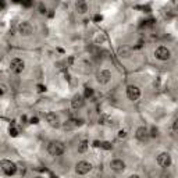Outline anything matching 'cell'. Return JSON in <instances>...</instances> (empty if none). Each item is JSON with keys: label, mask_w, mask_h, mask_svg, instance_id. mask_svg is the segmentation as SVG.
I'll return each mask as SVG.
<instances>
[{"label": "cell", "mask_w": 178, "mask_h": 178, "mask_svg": "<svg viewBox=\"0 0 178 178\" xmlns=\"http://www.w3.org/2000/svg\"><path fill=\"white\" fill-rule=\"evenodd\" d=\"M38 178H40V177H38Z\"/></svg>", "instance_id": "836d02e7"}, {"label": "cell", "mask_w": 178, "mask_h": 178, "mask_svg": "<svg viewBox=\"0 0 178 178\" xmlns=\"http://www.w3.org/2000/svg\"><path fill=\"white\" fill-rule=\"evenodd\" d=\"M44 120L47 121V124L50 125L51 128H60V120H58V117L54 113H46L44 115Z\"/></svg>", "instance_id": "ba28073f"}, {"label": "cell", "mask_w": 178, "mask_h": 178, "mask_svg": "<svg viewBox=\"0 0 178 178\" xmlns=\"http://www.w3.org/2000/svg\"><path fill=\"white\" fill-rule=\"evenodd\" d=\"M32 31H33L32 25L29 22H26V21L21 22L18 25V32H19V35H22V36H29L32 33Z\"/></svg>", "instance_id": "30bf717a"}, {"label": "cell", "mask_w": 178, "mask_h": 178, "mask_svg": "<svg viewBox=\"0 0 178 178\" xmlns=\"http://www.w3.org/2000/svg\"><path fill=\"white\" fill-rule=\"evenodd\" d=\"M102 149H104V150H111L113 149V145L110 143V142H100V146Z\"/></svg>", "instance_id": "ac0fdd59"}, {"label": "cell", "mask_w": 178, "mask_h": 178, "mask_svg": "<svg viewBox=\"0 0 178 178\" xmlns=\"http://www.w3.org/2000/svg\"><path fill=\"white\" fill-rule=\"evenodd\" d=\"M135 136H136V139L139 140H146L149 138V129L146 127H139L136 129V132H135Z\"/></svg>", "instance_id": "4fadbf2b"}, {"label": "cell", "mask_w": 178, "mask_h": 178, "mask_svg": "<svg viewBox=\"0 0 178 178\" xmlns=\"http://www.w3.org/2000/svg\"><path fill=\"white\" fill-rule=\"evenodd\" d=\"M46 11H47V10H46V7L40 3V4H39V13H40V14H46Z\"/></svg>", "instance_id": "44dd1931"}, {"label": "cell", "mask_w": 178, "mask_h": 178, "mask_svg": "<svg viewBox=\"0 0 178 178\" xmlns=\"http://www.w3.org/2000/svg\"><path fill=\"white\" fill-rule=\"evenodd\" d=\"M93 146L99 147V146H100V142H99V140H95V142H93Z\"/></svg>", "instance_id": "83f0119b"}, {"label": "cell", "mask_w": 178, "mask_h": 178, "mask_svg": "<svg viewBox=\"0 0 178 178\" xmlns=\"http://www.w3.org/2000/svg\"><path fill=\"white\" fill-rule=\"evenodd\" d=\"M127 136V131H124V129H121V131H118V138L120 139H122V138H125Z\"/></svg>", "instance_id": "ffe728a7"}, {"label": "cell", "mask_w": 178, "mask_h": 178, "mask_svg": "<svg viewBox=\"0 0 178 178\" xmlns=\"http://www.w3.org/2000/svg\"><path fill=\"white\" fill-rule=\"evenodd\" d=\"M88 147H89V142L86 139H83L79 142V145H78V152L79 153H85L86 150H88Z\"/></svg>", "instance_id": "9a60e30c"}, {"label": "cell", "mask_w": 178, "mask_h": 178, "mask_svg": "<svg viewBox=\"0 0 178 178\" xmlns=\"http://www.w3.org/2000/svg\"><path fill=\"white\" fill-rule=\"evenodd\" d=\"M157 164L160 165V167H168V165L171 164V156H170V153L167 152H161L157 156Z\"/></svg>", "instance_id": "52a82bcc"}, {"label": "cell", "mask_w": 178, "mask_h": 178, "mask_svg": "<svg viewBox=\"0 0 178 178\" xmlns=\"http://www.w3.org/2000/svg\"><path fill=\"white\" fill-rule=\"evenodd\" d=\"M36 88H38V92H40V93L46 90V86H44V85H40V83H39V85L36 86Z\"/></svg>", "instance_id": "cb8c5ba5"}, {"label": "cell", "mask_w": 178, "mask_h": 178, "mask_svg": "<svg viewBox=\"0 0 178 178\" xmlns=\"http://www.w3.org/2000/svg\"><path fill=\"white\" fill-rule=\"evenodd\" d=\"M22 6H24V7H31L32 6V1H22Z\"/></svg>", "instance_id": "d4e9b609"}, {"label": "cell", "mask_w": 178, "mask_h": 178, "mask_svg": "<svg viewBox=\"0 0 178 178\" xmlns=\"http://www.w3.org/2000/svg\"><path fill=\"white\" fill-rule=\"evenodd\" d=\"M154 56H156V58H159V60H168V58L171 57V53H170V50L165 46H159L154 50Z\"/></svg>", "instance_id": "8992f818"}, {"label": "cell", "mask_w": 178, "mask_h": 178, "mask_svg": "<svg viewBox=\"0 0 178 178\" xmlns=\"http://www.w3.org/2000/svg\"><path fill=\"white\" fill-rule=\"evenodd\" d=\"M8 134H10V136L15 138V136H18V129L14 127V125H10V128H8Z\"/></svg>", "instance_id": "e0dca14e"}, {"label": "cell", "mask_w": 178, "mask_h": 178, "mask_svg": "<svg viewBox=\"0 0 178 178\" xmlns=\"http://www.w3.org/2000/svg\"><path fill=\"white\" fill-rule=\"evenodd\" d=\"M83 103H85V97L82 95H79V93H76L74 95V97L71 99V107L72 108H81L83 106Z\"/></svg>", "instance_id": "8fae6325"}, {"label": "cell", "mask_w": 178, "mask_h": 178, "mask_svg": "<svg viewBox=\"0 0 178 178\" xmlns=\"http://www.w3.org/2000/svg\"><path fill=\"white\" fill-rule=\"evenodd\" d=\"M93 96V89L92 88H85V93H83V97L88 99V97H92Z\"/></svg>", "instance_id": "d6986e66"}, {"label": "cell", "mask_w": 178, "mask_h": 178, "mask_svg": "<svg viewBox=\"0 0 178 178\" xmlns=\"http://www.w3.org/2000/svg\"><path fill=\"white\" fill-rule=\"evenodd\" d=\"M29 122H31V124H33V125H36V124H39V118H38V117H32L31 120H29Z\"/></svg>", "instance_id": "603a6c76"}, {"label": "cell", "mask_w": 178, "mask_h": 178, "mask_svg": "<svg viewBox=\"0 0 178 178\" xmlns=\"http://www.w3.org/2000/svg\"><path fill=\"white\" fill-rule=\"evenodd\" d=\"M129 178H139V175H136V174H132V175H129Z\"/></svg>", "instance_id": "f546056e"}, {"label": "cell", "mask_w": 178, "mask_h": 178, "mask_svg": "<svg viewBox=\"0 0 178 178\" xmlns=\"http://www.w3.org/2000/svg\"><path fill=\"white\" fill-rule=\"evenodd\" d=\"M0 167H1V170H3V172L6 174V175H14L15 172H17V164L15 163H13L11 160H1L0 161Z\"/></svg>", "instance_id": "7a4b0ae2"}, {"label": "cell", "mask_w": 178, "mask_h": 178, "mask_svg": "<svg viewBox=\"0 0 178 178\" xmlns=\"http://www.w3.org/2000/svg\"><path fill=\"white\" fill-rule=\"evenodd\" d=\"M102 19H103V17L100 15V14H96L95 17H93V21H95V22H100Z\"/></svg>", "instance_id": "7402d4cb"}, {"label": "cell", "mask_w": 178, "mask_h": 178, "mask_svg": "<svg viewBox=\"0 0 178 178\" xmlns=\"http://www.w3.org/2000/svg\"><path fill=\"white\" fill-rule=\"evenodd\" d=\"M82 120H70L65 124V128H71V127H78V125H82Z\"/></svg>", "instance_id": "2e32d148"}, {"label": "cell", "mask_w": 178, "mask_h": 178, "mask_svg": "<svg viewBox=\"0 0 178 178\" xmlns=\"http://www.w3.org/2000/svg\"><path fill=\"white\" fill-rule=\"evenodd\" d=\"M75 10L79 14H85L88 11V4L85 1H76L75 3Z\"/></svg>", "instance_id": "5bb4252c"}, {"label": "cell", "mask_w": 178, "mask_h": 178, "mask_svg": "<svg viewBox=\"0 0 178 178\" xmlns=\"http://www.w3.org/2000/svg\"><path fill=\"white\" fill-rule=\"evenodd\" d=\"M110 168L115 172H120V171H124L125 168V163L120 159H115V160H111L110 161Z\"/></svg>", "instance_id": "7c38bea8"}, {"label": "cell", "mask_w": 178, "mask_h": 178, "mask_svg": "<svg viewBox=\"0 0 178 178\" xmlns=\"http://www.w3.org/2000/svg\"><path fill=\"white\" fill-rule=\"evenodd\" d=\"M157 132H159V131H157L156 128H153V129H152V134H150V135H152V136H157Z\"/></svg>", "instance_id": "484cf974"}, {"label": "cell", "mask_w": 178, "mask_h": 178, "mask_svg": "<svg viewBox=\"0 0 178 178\" xmlns=\"http://www.w3.org/2000/svg\"><path fill=\"white\" fill-rule=\"evenodd\" d=\"M92 170V164L89 163V161H78L75 165V172L76 174H79V175H85V174H88L89 171Z\"/></svg>", "instance_id": "277c9868"}, {"label": "cell", "mask_w": 178, "mask_h": 178, "mask_svg": "<svg viewBox=\"0 0 178 178\" xmlns=\"http://www.w3.org/2000/svg\"><path fill=\"white\" fill-rule=\"evenodd\" d=\"M65 150V146H64L63 142H60V140H51L49 142V145H47V152L50 156H54V157H57V156H61Z\"/></svg>", "instance_id": "6da1fadb"}, {"label": "cell", "mask_w": 178, "mask_h": 178, "mask_svg": "<svg viewBox=\"0 0 178 178\" xmlns=\"http://www.w3.org/2000/svg\"><path fill=\"white\" fill-rule=\"evenodd\" d=\"M72 61H74V58H72V57L68 58V64H72Z\"/></svg>", "instance_id": "4dcf8cb0"}, {"label": "cell", "mask_w": 178, "mask_h": 178, "mask_svg": "<svg viewBox=\"0 0 178 178\" xmlns=\"http://www.w3.org/2000/svg\"><path fill=\"white\" fill-rule=\"evenodd\" d=\"M25 68V63L21 60V58L15 57L11 60V63H10V70L13 71L14 74H21L22 71Z\"/></svg>", "instance_id": "3957f363"}, {"label": "cell", "mask_w": 178, "mask_h": 178, "mask_svg": "<svg viewBox=\"0 0 178 178\" xmlns=\"http://www.w3.org/2000/svg\"><path fill=\"white\" fill-rule=\"evenodd\" d=\"M21 121L25 124V122H26V115H22V117H21Z\"/></svg>", "instance_id": "f1b7e54d"}, {"label": "cell", "mask_w": 178, "mask_h": 178, "mask_svg": "<svg viewBox=\"0 0 178 178\" xmlns=\"http://www.w3.org/2000/svg\"><path fill=\"white\" fill-rule=\"evenodd\" d=\"M127 97L129 100H132V102L138 100L140 97V89L138 86H135V85H129L127 88Z\"/></svg>", "instance_id": "5b68a950"}, {"label": "cell", "mask_w": 178, "mask_h": 178, "mask_svg": "<svg viewBox=\"0 0 178 178\" xmlns=\"http://www.w3.org/2000/svg\"><path fill=\"white\" fill-rule=\"evenodd\" d=\"M96 79H97V82L99 83H107L110 79H111V72L108 70H102L97 72V75H96Z\"/></svg>", "instance_id": "9c48e42d"}, {"label": "cell", "mask_w": 178, "mask_h": 178, "mask_svg": "<svg viewBox=\"0 0 178 178\" xmlns=\"http://www.w3.org/2000/svg\"><path fill=\"white\" fill-rule=\"evenodd\" d=\"M50 178H58L57 175H54V174H50Z\"/></svg>", "instance_id": "1f68e13d"}, {"label": "cell", "mask_w": 178, "mask_h": 178, "mask_svg": "<svg viewBox=\"0 0 178 178\" xmlns=\"http://www.w3.org/2000/svg\"><path fill=\"white\" fill-rule=\"evenodd\" d=\"M0 95H3V89H0Z\"/></svg>", "instance_id": "d6a6232c"}, {"label": "cell", "mask_w": 178, "mask_h": 178, "mask_svg": "<svg viewBox=\"0 0 178 178\" xmlns=\"http://www.w3.org/2000/svg\"><path fill=\"white\" fill-rule=\"evenodd\" d=\"M4 7H6V3H4L3 0H0V10H3Z\"/></svg>", "instance_id": "4316f807"}]
</instances>
